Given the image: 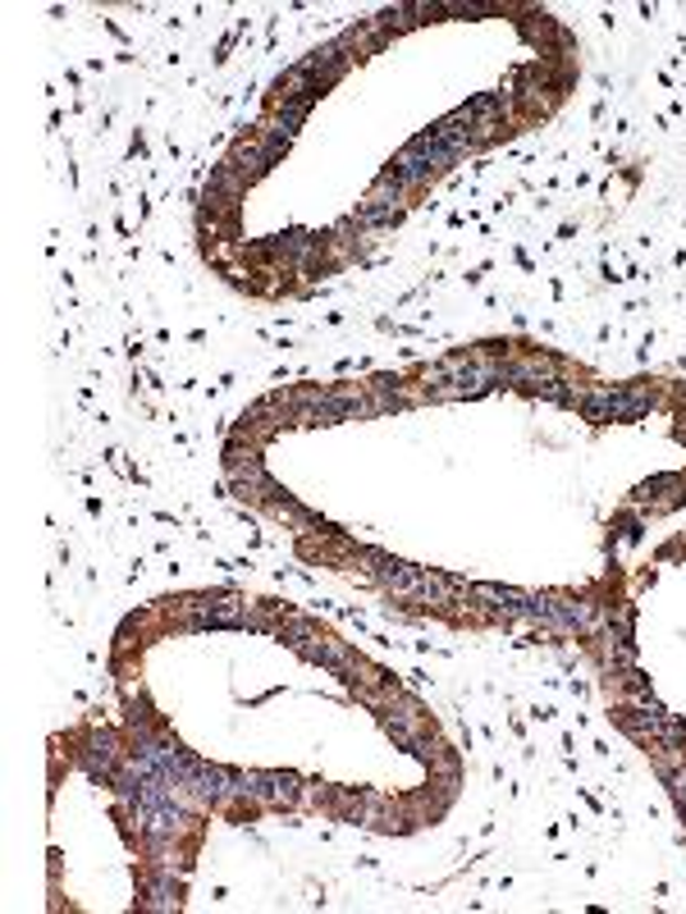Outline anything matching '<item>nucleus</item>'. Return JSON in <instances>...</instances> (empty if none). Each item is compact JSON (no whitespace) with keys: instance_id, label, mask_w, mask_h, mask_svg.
Returning <instances> with one entry per match:
<instances>
[{"instance_id":"nucleus-1","label":"nucleus","mask_w":686,"mask_h":914,"mask_svg":"<svg viewBox=\"0 0 686 914\" xmlns=\"http://www.w3.org/2000/svg\"><path fill=\"white\" fill-rule=\"evenodd\" d=\"M654 408V394L650 389H637V385H623V389H586L577 402L581 417L591 421H637Z\"/></svg>"},{"instance_id":"nucleus-2","label":"nucleus","mask_w":686,"mask_h":914,"mask_svg":"<svg viewBox=\"0 0 686 914\" xmlns=\"http://www.w3.org/2000/svg\"><path fill=\"white\" fill-rule=\"evenodd\" d=\"M243 782H247V800L261 805H293L302 796L293 773H243Z\"/></svg>"},{"instance_id":"nucleus-3","label":"nucleus","mask_w":686,"mask_h":914,"mask_svg":"<svg viewBox=\"0 0 686 914\" xmlns=\"http://www.w3.org/2000/svg\"><path fill=\"white\" fill-rule=\"evenodd\" d=\"M375 576H380V586L394 590V595H403V599H421L426 581H430V572H421V567H412V563H394V558H380Z\"/></svg>"},{"instance_id":"nucleus-4","label":"nucleus","mask_w":686,"mask_h":914,"mask_svg":"<svg viewBox=\"0 0 686 914\" xmlns=\"http://www.w3.org/2000/svg\"><path fill=\"white\" fill-rule=\"evenodd\" d=\"M142 905H147V910H174V905H179V882H174L170 874H151Z\"/></svg>"}]
</instances>
